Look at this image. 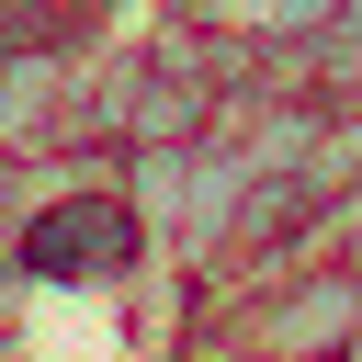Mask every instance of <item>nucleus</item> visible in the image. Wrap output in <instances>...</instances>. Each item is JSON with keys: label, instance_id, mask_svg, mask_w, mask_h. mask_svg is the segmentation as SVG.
<instances>
[{"label": "nucleus", "instance_id": "nucleus-1", "mask_svg": "<svg viewBox=\"0 0 362 362\" xmlns=\"http://www.w3.org/2000/svg\"><path fill=\"white\" fill-rule=\"evenodd\" d=\"M147 249H158V238H147V215L124 204V181L57 192V204H34V215L11 226V260H23L34 294H113Z\"/></svg>", "mask_w": 362, "mask_h": 362}, {"label": "nucleus", "instance_id": "nucleus-2", "mask_svg": "<svg viewBox=\"0 0 362 362\" xmlns=\"http://www.w3.org/2000/svg\"><path fill=\"white\" fill-rule=\"evenodd\" d=\"M215 124V90L192 79V68H158L147 45H136V90H124V147H192Z\"/></svg>", "mask_w": 362, "mask_h": 362}, {"label": "nucleus", "instance_id": "nucleus-3", "mask_svg": "<svg viewBox=\"0 0 362 362\" xmlns=\"http://www.w3.org/2000/svg\"><path fill=\"white\" fill-rule=\"evenodd\" d=\"M294 192L328 215V204H362V102H317L305 124V158H294Z\"/></svg>", "mask_w": 362, "mask_h": 362}, {"label": "nucleus", "instance_id": "nucleus-4", "mask_svg": "<svg viewBox=\"0 0 362 362\" xmlns=\"http://www.w3.org/2000/svg\"><path fill=\"white\" fill-rule=\"evenodd\" d=\"M215 23H238V34H260V45H305L328 11H351V0H204Z\"/></svg>", "mask_w": 362, "mask_h": 362}, {"label": "nucleus", "instance_id": "nucleus-5", "mask_svg": "<svg viewBox=\"0 0 362 362\" xmlns=\"http://www.w3.org/2000/svg\"><path fill=\"white\" fill-rule=\"evenodd\" d=\"M34 305H45V294H34V283H23V260L0 249V351H23V328H34Z\"/></svg>", "mask_w": 362, "mask_h": 362}, {"label": "nucleus", "instance_id": "nucleus-6", "mask_svg": "<svg viewBox=\"0 0 362 362\" xmlns=\"http://www.w3.org/2000/svg\"><path fill=\"white\" fill-rule=\"evenodd\" d=\"M339 362H362V238H351V339H339Z\"/></svg>", "mask_w": 362, "mask_h": 362}]
</instances>
